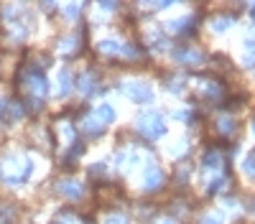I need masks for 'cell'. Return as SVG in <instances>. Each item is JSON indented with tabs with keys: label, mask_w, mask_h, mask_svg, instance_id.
I'll list each match as a JSON object with an SVG mask.
<instances>
[{
	"label": "cell",
	"mask_w": 255,
	"mask_h": 224,
	"mask_svg": "<svg viewBox=\"0 0 255 224\" xmlns=\"http://www.w3.org/2000/svg\"><path fill=\"white\" fill-rule=\"evenodd\" d=\"M115 224H118V219H115ZM120 224H123V222H120Z\"/></svg>",
	"instance_id": "7a4b0ae2"
},
{
	"label": "cell",
	"mask_w": 255,
	"mask_h": 224,
	"mask_svg": "<svg viewBox=\"0 0 255 224\" xmlns=\"http://www.w3.org/2000/svg\"><path fill=\"white\" fill-rule=\"evenodd\" d=\"M245 49H248V64L253 67L255 64V38H248L245 41Z\"/></svg>",
	"instance_id": "6da1fadb"
}]
</instances>
